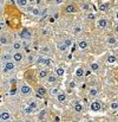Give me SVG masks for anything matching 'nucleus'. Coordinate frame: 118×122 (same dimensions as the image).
Masks as SVG:
<instances>
[{
    "instance_id": "6e6552de",
    "label": "nucleus",
    "mask_w": 118,
    "mask_h": 122,
    "mask_svg": "<svg viewBox=\"0 0 118 122\" xmlns=\"http://www.w3.org/2000/svg\"><path fill=\"white\" fill-rule=\"evenodd\" d=\"M12 57H13V61H14V62H20V61L23 59V53H20L19 51H17L15 53L12 55Z\"/></svg>"
},
{
    "instance_id": "aec40b11",
    "label": "nucleus",
    "mask_w": 118,
    "mask_h": 122,
    "mask_svg": "<svg viewBox=\"0 0 118 122\" xmlns=\"http://www.w3.org/2000/svg\"><path fill=\"white\" fill-rule=\"evenodd\" d=\"M83 32V26L81 25H75L73 26V33H80Z\"/></svg>"
},
{
    "instance_id": "e433bc0d",
    "label": "nucleus",
    "mask_w": 118,
    "mask_h": 122,
    "mask_svg": "<svg viewBox=\"0 0 118 122\" xmlns=\"http://www.w3.org/2000/svg\"><path fill=\"white\" fill-rule=\"evenodd\" d=\"M53 63V61L51 59V58H46V61H45V65H47V66H50L51 64Z\"/></svg>"
},
{
    "instance_id": "c03bdc74",
    "label": "nucleus",
    "mask_w": 118,
    "mask_h": 122,
    "mask_svg": "<svg viewBox=\"0 0 118 122\" xmlns=\"http://www.w3.org/2000/svg\"><path fill=\"white\" fill-rule=\"evenodd\" d=\"M63 2V0H56V5H60Z\"/></svg>"
},
{
    "instance_id": "603ef678",
    "label": "nucleus",
    "mask_w": 118,
    "mask_h": 122,
    "mask_svg": "<svg viewBox=\"0 0 118 122\" xmlns=\"http://www.w3.org/2000/svg\"><path fill=\"white\" fill-rule=\"evenodd\" d=\"M116 31H117V32H118V26H117V27H116Z\"/></svg>"
},
{
    "instance_id": "b1692460",
    "label": "nucleus",
    "mask_w": 118,
    "mask_h": 122,
    "mask_svg": "<svg viewBox=\"0 0 118 122\" xmlns=\"http://www.w3.org/2000/svg\"><path fill=\"white\" fill-rule=\"evenodd\" d=\"M48 76V71L47 70H41L39 72V77L40 78H46Z\"/></svg>"
},
{
    "instance_id": "473e14b6",
    "label": "nucleus",
    "mask_w": 118,
    "mask_h": 122,
    "mask_svg": "<svg viewBox=\"0 0 118 122\" xmlns=\"http://www.w3.org/2000/svg\"><path fill=\"white\" fill-rule=\"evenodd\" d=\"M110 107H111V109H112V110H117L118 109V102H112Z\"/></svg>"
},
{
    "instance_id": "cd10ccee",
    "label": "nucleus",
    "mask_w": 118,
    "mask_h": 122,
    "mask_svg": "<svg viewBox=\"0 0 118 122\" xmlns=\"http://www.w3.org/2000/svg\"><path fill=\"white\" fill-rule=\"evenodd\" d=\"M46 94V89L44 88V86H40V88H38V95H40V96H44Z\"/></svg>"
},
{
    "instance_id": "f3484780",
    "label": "nucleus",
    "mask_w": 118,
    "mask_h": 122,
    "mask_svg": "<svg viewBox=\"0 0 118 122\" xmlns=\"http://www.w3.org/2000/svg\"><path fill=\"white\" fill-rule=\"evenodd\" d=\"M64 74H65L64 68H57V69H56V75H57L58 77H63Z\"/></svg>"
},
{
    "instance_id": "72a5a7b5",
    "label": "nucleus",
    "mask_w": 118,
    "mask_h": 122,
    "mask_svg": "<svg viewBox=\"0 0 118 122\" xmlns=\"http://www.w3.org/2000/svg\"><path fill=\"white\" fill-rule=\"evenodd\" d=\"M106 10H108V5L106 4H102L99 6V11H106Z\"/></svg>"
},
{
    "instance_id": "f257e3e1",
    "label": "nucleus",
    "mask_w": 118,
    "mask_h": 122,
    "mask_svg": "<svg viewBox=\"0 0 118 122\" xmlns=\"http://www.w3.org/2000/svg\"><path fill=\"white\" fill-rule=\"evenodd\" d=\"M19 38L23 39V41H30V39L32 38V32L28 31V30H26V29H24V30L20 31V33H19Z\"/></svg>"
},
{
    "instance_id": "7c9ffc66",
    "label": "nucleus",
    "mask_w": 118,
    "mask_h": 122,
    "mask_svg": "<svg viewBox=\"0 0 118 122\" xmlns=\"http://www.w3.org/2000/svg\"><path fill=\"white\" fill-rule=\"evenodd\" d=\"M12 59H13V57L9 56V55H4V56H2V61H5V62H7V61H12Z\"/></svg>"
},
{
    "instance_id": "0eeeda50",
    "label": "nucleus",
    "mask_w": 118,
    "mask_h": 122,
    "mask_svg": "<svg viewBox=\"0 0 118 122\" xmlns=\"http://www.w3.org/2000/svg\"><path fill=\"white\" fill-rule=\"evenodd\" d=\"M57 49H58V51H60V52H65L69 47L65 45V43H64V41H60V43H58V44H57Z\"/></svg>"
},
{
    "instance_id": "3c124183",
    "label": "nucleus",
    "mask_w": 118,
    "mask_h": 122,
    "mask_svg": "<svg viewBox=\"0 0 118 122\" xmlns=\"http://www.w3.org/2000/svg\"><path fill=\"white\" fill-rule=\"evenodd\" d=\"M0 12H1V1H0Z\"/></svg>"
},
{
    "instance_id": "ea45409f",
    "label": "nucleus",
    "mask_w": 118,
    "mask_h": 122,
    "mask_svg": "<svg viewBox=\"0 0 118 122\" xmlns=\"http://www.w3.org/2000/svg\"><path fill=\"white\" fill-rule=\"evenodd\" d=\"M48 51H50V47H47V46H44L41 49V52H48Z\"/></svg>"
},
{
    "instance_id": "2eb2a0df",
    "label": "nucleus",
    "mask_w": 118,
    "mask_h": 122,
    "mask_svg": "<svg viewBox=\"0 0 118 122\" xmlns=\"http://www.w3.org/2000/svg\"><path fill=\"white\" fill-rule=\"evenodd\" d=\"M98 95V90L96 89V88H90V90H89V96L90 97H96Z\"/></svg>"
},
{
    "instance_id": "c9c22d12",
    "label": "nucleus",
    "mask_w": 118,
    "mask_h": 122,
    "mask_svg": "<svg viewBox=\"0 0 118 122\" xmlns=\"http://www.w3.org/2000/svg\"><path fill=\"white\" fill-rule=\"evenodd\" d=\"M24 112H25V113H26V114H31V113H32V112H33V109H32V108H31V107H30V106H28V107H26V108H25V109H24Z\"/></svg>"
},
{
    "instance_id": "09e8293b",
    "label": "nucleus",
    "mask_w": 118,
    "mask_h": 122,
    "mask_svg": "<svg viewBox=\"0 0 118 122\" xmlns=\"http://www.w3.org/2000/svg\"><path fill=\"white\" fill-rule=\"evenodd\" d=\"M116 19H117V20H118V11H117V12H116Z\"/></svg>"
},
{
    "instance_id": "49530a36",
    "label": "nucleus",
    "mask_w": 118,
    "mask_h": 122,
    "mask_svg": "<svg viewBox=\"0 0 118 122\" xmlns=\"http://www.w3.org/2000/svg\"><path fill=\"white\" fill-rule=\"evenodd\" d=\"M0 27H2V29H4V27H5V24H4V23H2V21H0Z\"/></svg>"
},
{
    "instance_id": "9b49d317",
    "label": "nucleus",
    "mask_w": 118,
    "mask_h": 122,
    "mask_svg": "<svg viewBox=\"0 0 118 122\" xmlns=\"http://www.w3.org/2000/svg\"><path fill=\"white\" fill-rule=\"evenodd\" d=\"M57 75H48L46 78H47V83L48 84H53V83H56L57 82Z\"/></svg>"
},
{
    "instance_id": "f8f14e48",
    "label": "nucleus",
    "mask_w": 118,
    "mask_h": 122,
    "mask_svg": "<svg viewBox=\"0 0 118 122\" xmlns=\"http://www.w3.org/2000/svg\"><path fill=\"white\" fill-rule=\"evenodd\" d=\"M57 101H58V102H65V101H66V94H64V92H58V95H57Z\"/></svg>"
},
{
    "instance_id": "f704fd0d",
    "label": "nucleus",
    "mask_w": 118,
    "mask_h": 122,
    "mask_svg": "<svg viewBox=\"0 0 118 122\" xmlns=\"http://www.w3.org/2000/svg\"><path fill=\"white\" fill-rule=\"evenodd\" d=\"M86 18H87V20H93V19L96 18V15H94L93 13H89V14L86 15Z\"/></svg>"
},
{
    "instance_id": "dca6fc26",
    "label": "nucleus",
    "mask_w": 118,
    "mask_h": 122,
    "mask_svg": "<svg viewBox=\"0 0 118 122\" xmlns=\"http://www.w3.org/2000/svg\"><path fill=\"white\" fill-rule=\"evenodd\" d=\"M23 47V44L20 43L19 41H15L13 43V50H15V51H19L20 49Z\"/></svg>"
},
{
    "instance_id": "a878e982",
    "label": "nucleus",
    "mask_w": 118,
    "mask_h": 122,
    "mask_svg": "<svg viewBox=\"0 0 118 122\" xmlns=\"http://www.w3.org/2000/svg\"><path fill=\"white\" fill-rule=\"evenodd\" d=\"M91 70L92 71H98L99 70V64L98 63H92L91 64Z\"/></svg>"
},
{
    "instance_id": "8fccbe9b",
    "label": "nucleus",
    "mask_w": 118,
    "mask_h": 122,
    "mask_svg": "<svg viewBox=\"0 0 118 122\" xmlns=\"http://www.w3.org/2000/svg\"><path fill=\"white\" fill-rule=\"evenodd\" d=\"M0 121H2V119H1V113H0Z\"/></svg>"
},
{
    "instance_id": "5701e85b",
    "label": "nucleus",
    "mask_w": 118,
    "mask_h": 122,
    "mask_svg": "<svg viewBox=\"0 0 118 122\" xmlns=\"http://www.w3.org/2000/svg\"><path fill=\"white\" fill-rule=\"evenodd\" d=\"M45 61H46V58H45V57L39 56V57L36 59V63H37V64H45Z\"/></svg>"
},
{
    "instance_id": "79ce46f5",
    "label": "nucleus",
    "mask_w": 118,
    "mask_h": 122,
    "mask_svg": "<svg viewBox=\"0 0 118 122\" xmlns=\"http://www.w3.org/2000/svg\"><path fill=\"white\" fill-rule=\"evenodd\" d=\"M33 59H34V58H33V56H32V55H30V56H28V63H32V62H33Z\"/></svg>"
},
{
    "instance_id": "de8ad7c7",
    "label": "nucleus",
    "mask_w": 118,
    "mask_h": 122,
    "mask_svg": "<svg viewBox=\"0 0 118 122\" xmlns=\"http://www.w3.org/2000/svg\"><path fill=\"white\" fill-rule=\"evenodd\" d=\"M70 86H71V88H75V83L71 82V83H70Z\"/></svg>"
},
{
    "instance_id": "39448f33",
    "label": "nucleus",
    "mask_w": 118,
    "mask_h": 122,
    "mask_svg": "<svg viewBox=\"0 0 118 122\" xmlns=\"http://www.w3.org/2000/svg\"><path fill=\"white\" fill-rule=\"evenodd\" d=\"M100 109H102V104H100L99 101H93L91 103V110L92 112H99Z\"/></svg>"
},
{
    "instance_id": "6ab92c4d",
    "label": "nucleus",
    "mask_w": 118,
    "mask_h": 122,
    "mask_svg": "<svg viewBox=\"0 0 118 122\" xmlns=\"http://www.w3.org/2000/svg\"><path fill=\"white\" fill-rule=\"evenodd\" d=\"M27 4H28L27 0H17V5L19 7H27Z\"/></svg>"
},
{
    "instance_id": "37998d69",
    "label": "nucleus",
    "mask_w": 118,
    "mask_h": 122,
    "mask_svg": "<svg viewBox=\"0 0 118 122\" xmlns=\"http://www.w3.org/2000/svg\"><path fill=\"white\" fill-rule=\"evenodd\" d=\"M90 74H91V70H86L85 71V76H89Z\"/></svg>"
},
{
    "instance_id": "393cba45",
    "label": "nucleus",
    "mask_w": 118,
    "mask_h": 122,
    "mask_svg": "<svg viewBox=\"0 0 118 122\" xmlns=\"http://www.w3.org/2000/svg\"><path fill=\"white\" fill-rule=\"evenodd\" d=\"M116 61H117V58H116L115 56H109V57H108V63H110V64L116 63Z\"/></svg>"
},
{
    "instance_id": "412c9836",
    "label": "nucleus",
    "mask_w": 118,
    "mask_h": 122,
    "mask_svg": "<svg viewBox=\"0 0 118 122\" xmlns=\"http://www.w3.org/2000/svg\"><path fill=\"white\" fill-rule=\"evenodd\" d=\"M108 44L111 45V46H113V45L117 44V39H116L115 37H109V38H108Z\"/></svg>"
},
{
    "instance_id": "ddd939ff",
    "label": "nucleus",
    "mask_w": 118,
    "mask_h": 122,
    "mask_svg": "<svg viewBox=\"0 0 118 122\" xmlns=\"http://www.w3.org/2000/svg\"><path fill=\"white\" fill-rule=\"evenodd\" d=\"M87 46H89L87 41H80L78 43V47L80 50H85V49H87Z\"/></svg>"
},
{
    "instance_id": "7ed1b4c3",
    "label": "nucleus",
    "mask_w": 118,
    "mask_h": 122,
    "mask_svg": "<svg viewBox=\"0 0 118 122\" xmlns=\"http://www.w3.org/2000/svg\"><path fill=\"white\" fill-rule=\"evenodd\" d=\"M31 91H32V89H31L30 85H27V84H21V86H20V94H21V95H24V96L30 95Z\"/></svg>"
},
{
    "instance_id": "4468645a",
    "label": "nucleus",
    "mask_w": 118,
    "mask_h": 122,
    "mask_svg": "<svg viewBox=\"0 0 118 122\" xmlns=\"http://www.w3.org/2000/svg\"><path fill=\"white\" fill-rule=\"evenodd\" d=\"M0 44L1 45H7L8 44V37H7V35H1L0 36Z\"/></svg>"
},
{
    "instance_id": "f03ea898",
    "label": "nucleus",
    "mask_w": 118,
    "mask_h": 122,
    "mask_svg": "<svg viewBox=\"0 0 118 122\" xmlns=\"http://www.w3.org/2000/svg\"><path fill=\"white\" fill-rule=\"evenodd\" d=\"M15 69V63L14 61H7L5 62V66H4V72H7V71H12Z\"/></svg>"
},
{
    "instance_id": "c85d7f7f",
    "label": "nucleus",
    "mask_w": 118,
    "mask_h": 122,
    "mask_svg": "<svg viewBox=\"0 0 118 122\" xmlns=\"http://www.w3.org/2000/svg\"><path fill=\"white\" fill-rule=\"evenodd\" d=\"M64 43H65V45H66L67 47H70V46L72 45V43H73V41H72L71 38H67V39H65V41H64Z\"/></svg>"
},
{
    "instance_id": "a18cd8bd",
    "label": "nucleus",
    "mask_w": 118,
    "mask_h": 122,
    "mask_svg": "<svg viewBox=\"0 0 118 122\" xmlns=\"http://www.w3.org/2000/svg\"><path fill=\"white\" fill-rule=\"evenodd\" d=\"M9 94H11V95H15V89H14V90H11Z\"/></svg>"
},
{
    "instance_id": "864d4df0",
    "label": "nucleus",
    "mask_w": 118,
    "mask_h": 122,
    "mask_svg": "<svg viewBox=\"0 0 118 122\" xmlns=\"http://www.w3.org/2000/svg\"><path fill=\"white\" fill-rule=\"evenodd\" d=\"M0 1H4V0H0Z\"/></svg>"
},
{
    "instance_id": "bb28decb",
    "label": "nucleus",
    "mask_w": 118,
    "mask_h": 122,
    "mask_svg": "<svg viewBox=\"0 0 118 122\" xmlns=\"http://www.w3.org/2000/svg\"><path fill=\"white\" fill-rule=\"evenodd\" d=\"M58 92H59L58 88H52V89L50 90V94H51V96H57V95H58Z\"/></svg>"
},
{
    "instance_id": "1a4fd4ad",
    "label": "nucleus",
    "mask_w": 118,
    "mask_h": 122,
    "mask_svg": "<svg viewBox=\"0 0 118 122\" xmlns=\"http://www.w3.org/2000/svg\"><path fill=\"white\" fill-rule=\"evenodd\" d=\"M30 12H31V14H32V15H34V17H40V14H41V11H40L38 7L30 8Z\"/></svg>"
},
{
    "instance_id": "20e7f679",
    "label": "nucleus",
    "mask_w": 118,
    "mask_h": 122,
    "mask_svg": "<svg viewBox=\"0 0 118 122\" xmlns=\"http://www.w3.org/2000/svg\"><path fill=\"white\" fill-rule=\"evenodd\" d=\"M108 25H109V21H108V19H105V18H100V19L97 21V26H98L99 29H106Z\"/></svg>"
},
{
    "instance_id": "a19ab883",
    "label": "nucleus",
    "mask_w": 118,
    "mask_h": 122,
    "mask_svg": "<svg viewBox=\"0 0 118 122\" xmlns=\"http://www.w3.org/2000/svg\"><path fill=\"white\" fill-rule=\"evenodd\" d=\"M48 21H50V23H54V21H56V18H54V17H50V18H48Z\"/></svg>"
},
{
    "instance_id": "58836bf2",
    "label": "nucleus",
    "mask_w": 118,
    "mask_h": 122,
    "mask_svg": "<svg viewBox=\"0 0 118 122\" xmlns=\"http://www.w3.org/2000/svg\"><path fill=\"white\" fill-rule=\"evenodd\" d=\"M45 114H46V113H45V110H42V112L40 113V114H39V119H40V120L45 117Z\"/></svg>"
},
{
    "instance_id": "9d476101",
    "label": "nucleus",
    "mask_w": 118,
    "mask_h": 122,
    "mask_svg": "<svg viewBox=\"0 0 118 122\" xmlns=\"http://www.w3.org/2000/svg\"><path fill=\"white\" fill-rule=\"evenodd\" d=\"M1 119H2V121H9L11 114H9L7 110H4V112L1 113Z\"/></svg>"
},
{
    "instance_id": "4be33fe9",
    "label": "nucleus",
    "mask_w": 118,
    "mask_h": 122,
    "mask_svg": "<svg viewBox=\"0 0 118 122\" xmlns=\"http://www.w3.org/2000/svg\"><path fill=\"white\" fill-rule=\"evenodd\" d=\"M47 12H48L47 8H45V10L41 11V14H40V19H41V20H44V19H46V18L48 17V13H47Z\"/></svg>"
},
{
    "instance_id": "4c0bfd02",
    "label": "nucleus",
    "mask_w": 118,
    "mask_h": 122,
    "mask_svg": "<svg viewBox=\"0 0 118 122\" xmlns=\"http://www.w3.org/2000/svg\"><path fill=\"white\" fill-rule=\"evenodd\" d=\"M83 10H85V11H90V10H91V6H90L89 4H84V5H83Z\"/></svg>"
},
{
    "instance_id": "a211bd4d",
    "label": "nucleus",
    "mask_w": 118,
    "mask_h": 122,
    "mask_svg": "<svg viewBox=\"0 0 118 122\" xmlns=\"http://www.w3.org/2000/svg\"><path fill=\"white\" fill-rule=\"evenodd\" d=\"M75 110H76L77 113H81V112H83V104H81L79 101H77L76 104H75Z\"/></svg>"
},
{
    "instance_id": "c756f323",
    "label": "nucleus",
    "mask_w": 118,
    "mask_h": 122,
    "mask_svg": "<svg viewBox=\"0 0 118 122\" xmlns=\"http://www.w3.org/2000/svg\"><path fill=\"white\" fill-rule=\"evenodd\" d=\"M75 11H76V8H75L73 5H69V6H66V12H75Z\"/></svg>"
},
{
    "instance_id": "2f4dec72",
    "label": "nucleus",
    "mask_w": 118,
    "mask_h": 122,
    "mask_svg": "<svg viewBox=\"0 0 118 122\" xmlns=\"http://www.w3.org/2000/svg\"><path fill=\"white\" fill-rule=\"evenodd\" d=\"M28 106H30V107H31V108H32V109L34 110V109H37V107H38V103H37L36 101H32V102H31V103H30Z\"/></svg>"
},
{
    "instance_id": "423d86ee",
    "label": "nucleus",
    "mask_w": 118,
    "mask_h": 122,
    "mask_svg": "<svg viewBox=\"0 0 118 122\" xmlns=\"http://www.w3.org/2000/svg\"><path fill=\"white\" fill-rule=\"evenodd\" d=\"M75 75H76V77L81 78V77H84V76H85V70H84L81 66H78V68L76 69V71H75Z\"/></svg>"
}]
</instances>
